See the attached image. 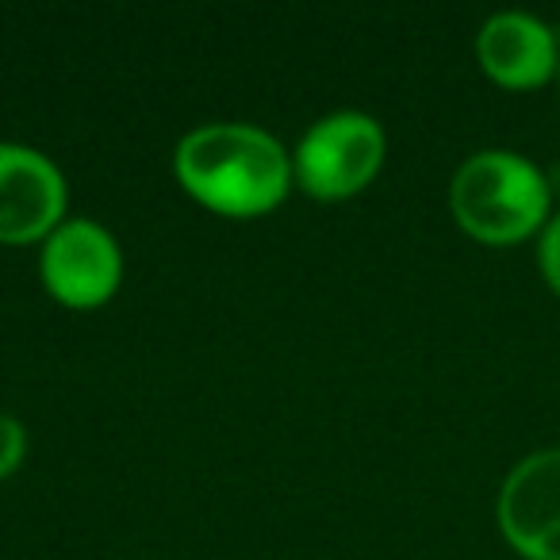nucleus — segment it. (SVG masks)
Wrapping results in <instances>:
<instances>
[{
  "label": "nucleus",
  "instance_id": "nucleus-5",
  "mask_svg": "<svg viewBox=\"0 0 560 560\" xmlns=\"http://www.w3.org/2000/svg\"><path fill=\"white\" fill-rule=\"evenodd\" d=\"M43 284L66 307H101L124 277V254L116 238L93 219H70L43 242Z\"/></svg>",
  "mask_w": 560,
  "mask_h": 560
},
{
  "label": "nucleus",
  "instance_id": "nucleus-3",
  "mask_svg": "<svg viewBox=\"0 0 560 560\" xmlns=\"http://www.w3.org/2000/svg\"><path fill=\"white\" fill-rule=\"evenodd\" d=\"M384 165V131L365 112H335L300 139L292 177L319 200L361 192Z\"/></svg>",
  "mask_w": 560,
  "mask_h": 560
},
{
  "label": "nucleus",
  "instance_id": "nucleus-10",
  "mask_svg": "<svg viewBox=\"0 0 560 560\" xmlns=\"http://www.w3.org/2000/svg\"><path fill=\"white\" fill-rule=\"evenodd\" d=\"M557 85H560V73H557Z\"/></svg>",
  "mask_w": 560,
  "mask_h": 560
},
{
  "label": "nucleus",
  "instance_id": "nucleus-8",
  "mask_svg": "<svg viewBox=\"0 0 560 560\" xmlns=\"http://www.w3.org/2000/svg\"><path fill=\"white\" fill-rule=\"evenodd\" d=\"M537 269L545 284L560 296V211H552V219L537 234Z\"/></svg>",
  "mask_w": 560,
  "mask_h": 560
},
{
  "label": "nucleus",
  "instance_id": "nucleus-1",
  "mask_svg": "<svg viewBox=\"0 0 560 560\" xmlns=\"http://www.w3.org/2000/svg\"><path fill=\"white\" fill-rule=\"evenodd\" d=\"M173 170L188 196L219 215L249 219L272 211L292 185V158L249 124H208L177 142Z\"/></svg>",
  "mask_w": 560,
  "mask_h": 560
},
{
  "label": "nucleus",
  "instance_id": "nucleus-4",
  "mask_svg": "<svg viewBox=\"0 0 560 560\" xmlns=\"http://www.w3.org/2000/svg\"><path fill=\"white\" fill-rule=\"evenodd\" d=\"M495 518L522 560H560V445L529 453L506 472Z\"/></svg>",
  "mask_w": 560,
  "mask_h": 560
},
{
  "label": "nucleus",
  "instance_id": "nucleus-9",
  "mask_svg": "<svg viewBox=\"0 0 560 560\" xmlns=\"http://www.w3.org/2000/svg\"><path fill=\"white\" fill-rule=\"evenodd\" d=\"M24 453H27V430L12 415H0V480L16 472Z\"/></svg>",
  "mask_w": 560,
  "mask_h": 560
},
{
  "label": "nucleus",
  "instance_id": "nucleus-6",
  "mask_svg": "<svg viewBox=\"0 0 560 560\" xmlns=\"http://www.w3.org/2000/svg\"><path fill=\"white\" fill-rule=\"evenodd\" d=\"M66 215V177L47 154L0 142V242H47Z\"/></svg>",
  "mask_w": 560,
  "mask_h": 560
},
{
  "label": "nucleus",
  "instance_id": "nucleus-2",
  "mask_svg": "<svg viewBox=\"0 0 560 560\" xmlns=\"http://www.w3.org/2000/svg\"><path fill=\"white\" fill-rule=\"evenodd\" d=\"M450 211L468 238L483 246H518L552 219V188L541 165L514 150H480L450 180Z\"/></svg>",
  "mask_w": 560,
  "mask_h": 560
},
{
  "label": "nucleus",
  "instance_id": "nucleus-7",
  "mask_svg": "<svg viewBox=\"0 0 560 560\" xmlns=\"http://www.w3.org/2000/svg\"><path fill=\"white\" fill-rule=\"evenodd\" d=\"M476 62L499 89L529 93L557 81L560 39L529 12H495L476 35Z\"/></svg>",
  "mask_w": 560,
  "mask_h": 560
}]
</instances>
